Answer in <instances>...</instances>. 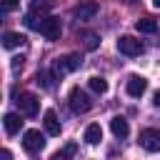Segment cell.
<instances>
[{"mask_svg":"<svg viewBox=\"0 0 160 160\" xmlns=\"http://www.w3.org/2000/svg\"><path fill=\"white\" fill-rule=\"evenodd\" d=\"M80 65H82V58H80V55H75V52H70V55H62V58H58V60L52 62L50 72L55 75V80H60L65 72H72V70H78Z\"/></svg>","mask_w":160,"mask_h":160,"instance_id":"6da1fadb","label":"cell"},{"mask_svg":"<svg viewBox=\"0 0 160 160\" xmlns=\"http://www.w3.org/2000/svg\"><path fill=\"white\" fill-rule=\"evenodd\" d=\"M38 32H40L42 38H48V40H58V38H60V32H62L60 18H55V15L42 18V20L38 22Z\"/></svg>","mask_w":160,"mask_h":160,"instance_id":"7a4b0ae2","label":"cell"},{"mask_svg":"<svg viewBox=\"0 0 160 160\" xmlns=\"http://www.w3.org/2000/svg\"><path fill=\"white\" fill-rule=\"evenodd\" d=\"M68 100H70V110L78 112V115H80V112H88L90 105H92V102H90V95H88L85 90H80V88H72Z\"/></svg>","mask_w":160,"mask_h":160,"instance_id":"3957f363","label":"cell"},{"mask_svg":"<svg viewBox=\"0 0 160 160\" xmlns=\"http://www.w3.org/2000/svg\"><path fill=\"white\" fill-rule=\"evenodd\" d=\"M118 50H120L122 55H128V58H135V55H140L145 48H142V42H140L138 38H132V35H120V38H118Z\"/></svg>","mask_w":160,"mask_h":160,"instance_id":"277c9868","label":"cell"},{"mask_svg":"<svg viewBox=\"0 0 160 160\" xmlns=\"http://www.w3.org/2000/svg\"><path fill=\"white\" fill-rule=\"evenodd\" d=\"M22 148H25V152H30V155L40 152V150L45 148L42 132H40V130H25V135H22Z\"/></svg>","mask_w":160,"mask_h":160,"instance_id":"5b68a950","label":"cell"},{"mask_svg":"<svg viewBox=\"0 0 160 160\" xmlns=\"http://www.w3.org/2000/svg\"><path fill=\"white\" fill-rule=\"evenodd\" d=\"M138 140L148 152H160V130L158 128H145Z\"/></svg>","mask_w":160,"mask_h":160,"instance_id":"8992f818","label":"cell"},{"mask_svg":"<svg viewBox=\"0 0 160 160\" xmlns=\"http://www.w3.org/2000/svg\"><path fill=\"white\" fill-rule=\"evenodd\" d=\"M18 108H20V112L22 115H38V110H40V100L32 95V92H22L20 98H18Z\"/></svg>","mask_w":160,"mask_h":160,"instance_id":"52a82bcc","label":"cell"},{"mask_svg":"<svg viewBox=\"0 0 160 160\" xmlns=\"http://www.w3.org/2000/svg\"><path fill=\"white\" fill-rule=\"evenodd\" d=\"M145 90H148V80H145L142 75H130V78H128V82H125V92H128L130 98H140Z\"/></svg>","mask_w":160,"mask_h":160,"instance_id":"ba28073f","label":"cell"},{"mask_svg":"<svg viewBox=\"0 0 160 160\" xmlns=\"http://www.w3.org/2000/svg\"><path fill=\"white\" fill-rule=\"evenodd\" d=\"M95 15H98V2H92V0H85V2H80L75 8V18L78 20H92Z\"/></svg>","mask_w":160,"mask_h":160,"instance_id":"9c48e42d","label":"cell"},{"mask_svg":"<svg viewBox=\"0 0 160 160\" xmlns=\"http://www.w3.org/2000/svg\"><path fill=\"white\" fill-rule=\"evenodd\" d=\"M42 125H45V132H48V135H60V130H62V125H60L55 110H45V115H42Z\"/></svg>","mask_w":160,"mask_h":160,"instance_id":"30bf717a","label":"cell"},{"mask_svg":"<svg viewBox=\"0 0 160 160\" xmlns=\"http://www.w3.org/2000/svg\"><path fill=\"white\" fill-rule=\"evenodd\" d=\"M2 125H5V132H8V135H18L20 128H22V120H20L18 112H8V115L2 118Z\"/></svg>","mask_w":160,"mask_h":160,"instance_id":"8fae6325","label":"cell"},{"mask_svg":"<svg viewBox=\"0 0 160 160\" xmlns=\"http://www.w3.org/2000/svg\"><path fill=\"white\" fill-rule=\"evenodd\" d=\"M110 130H112L115 138H128V135H130V125H128V120L120 118V115H115V118L110 120Z\"/></svg>","mask_w":160,"mask_h":160,"instance_id":"7c38bea8","label":"cell"},{"mask_svg":"<svg viewBox=\"0 0 160 160\" xmlns=\"http://www.w3.org/2000/svg\"><path fill=\"white\" fill-rule=\"evenodd\" d=\"M82 138H85L88 145H98V142L102 140V128H100L98 122H90V125L85 128V135H82Z\"/></svg>","mask_w":160,"mask_h":160,"instance_id":"4fadbf2b","label":"cell"},{"mask_svg":"<svg viewBox=\"0 0 160 160\" xmlns=\"http://www.w3.org/2000/svg\"><path fill=\"white\" fill-rule=\"evenodd\" d=\"M20 45H25V35H20V32H5L2 35V48L5 50H15Z\"/></svg>","mask_w":160,"mask_h":160,"instance_id":"5bb4252c","label":"cell"},{"mask_svg":"<svg viewBox=\"0 0 160 160\" xmlns=\"http://www.w3.org/2000/svg\"><path fill=\"white\" fill-rule=\"evenodd\" d=\"M78 40H82L85 50H95V48L100 45V38H98L92 30H80V32H78Z\"/></svg>","mask_w":160,"mask_h":160,"instance_id":"9a60e30c","label":"cell"},{"mask_svg":"<svg viewBox=\"0 0 160 160\" xmlns=\"http://www.w3.org/2000/svg\"><path fill=\"white\" fill-rule=\"evenodd\" d=\"M88 88H90L92 92H98V95H105V92H108V80L100 78V75H92V78L88 80Z\"/></svg>","mask_w":160,"mask_h":160,"instance_id":"2e32d148","label":"cell"},{"mask_svg":"<svg viewBox=\"0 0 160 160\" xmlns=\"http://www.w3.org/2000/svg\"><path fill=\"white\" fill-rule=\"evenodd\" d=\"M52 72H48V70H38L35 72V82L42 88V90H52Z\"/></svg>","mask_w":160,"mask_h":160,"instance_id":"e0dca14e","label":"cell"},{"mask_svg":"<svg viewBox=\"0 0 160 160\" xmlns=\"http://www.w3.org/2000/svg\"><path fill=\"white\" fill-rule=\"evenodd\" d=\"M50 8H55V0H30V12L35 15V12H48Z\"/></svg>","mask_w":160,"mask_h":160,"instance_id":"ac0fdd59","label":"cell"},{"mask_svg":"<svg viewBox=\"0 0 160 160\" xmlns=\"http://www.w3.org/2000/svg\"><path fill=\"white\" fill-rule=\"evenodd\" d=\"M135 28H138V32H148V35H150V32L158 30V22H155L152 18H140V20L135 22Z\"/></svg>","mask_w":160,"mask_h":160,"instance_id":"d6986e66","label":"cell"},{"mask_svg":"<svg viewBox=\"0 0 160 160\" xmlns=\"http://www.w3.org/2000/svg\"><path fill=\"white\" fill-rule=\"evenodd\" d=\"M72 152H75V145L70 142V145H65V150H60L58 155H52V160H68V158H70Z\"/></svg>","mask_w":160,"mask_h":160,"instance_id":"ffe728a7","label":"cell"},{"mask_svg":"<svg viewBox=\"0 0 160 160\" xmlns=\"http://www.w3.org/2000/svg\"><path fill=\"white\" fill-rule=\"evenodd\" d=\"M0 160H12V152H10L8 148H2V150H0Z\"/></svg>","mask_w":160,"mask_h":160,"instance_id":"44dd1931","label":"cell"},{"mask_svg":"<svg viewBox=\"0 0 160 160\" xmlns=\"http://www.w3.org/2000/svg\"><path fill=\"white\" fill-rule=\"evenodd\" d=\"M15 5H18V0H2V8H5V10H12Z\"/></svg>","mask_w":160,"mask_h":160,"instance_id":"7402d4cb","label":"cell"},{"mask_svg":"<svg viewBox=\"0 0 160 160\" xmlns=\"http://www.w3.org/2000/svg\"><path fill=\"white\" fill-rule=\"evenodd\" d=\"M18 68H22V58H12V70H18Z\"/></svg>","mask_w":160,"mask_h":160,"instance_id":"603a6c76","label":"cell"},{"mask_svg":"<svg viewBox=\"0 0 160 160\" xmlns=\"http://www.w3.org/2000/svg\"><path fill=\"white\" fill-rule=\"evenodd\" d=\"M152 105H155V108H160V90L152 95Z\"/></svg>","mask_w":160,"mask_h":160,"instance_id":"cb8c5ba5","label":"cell"},{"mask_svg":"<svg viewBox=\"0 0 160 160\" xmlns=\"http://www.w3.org/2000/svg\"><path fill=\"white\" fill-rule=\"evenodd\" d=\"M152 5H155V8H160V0H152Z\"/></svg>","mask_w":160,"mask_h":160,"instance_id":"d4e9b609","label":"cell"}]
</instances>
